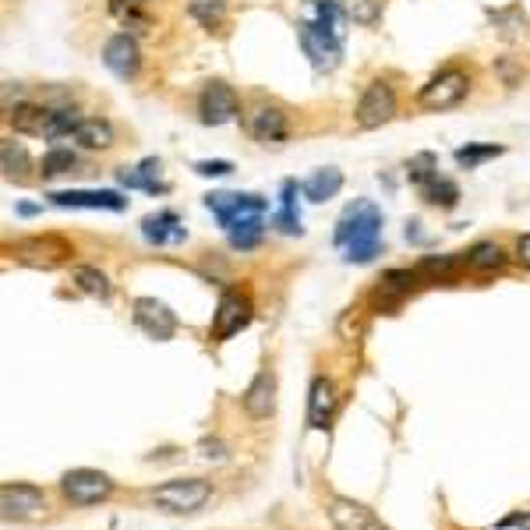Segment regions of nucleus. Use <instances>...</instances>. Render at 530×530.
Segmentation results:
<instances>
[{"mask_svg":"<svg viewBox=\"0 0 530 530\" xmlns=\"http://www.w3.org/2000/svg\"><path fill=\"white\" fill-rule=\"evenodd\" d=\"M340 188H343V173H340L336 166L315 170V173L304 181V195H308L311 202H329V198L340 195Z\"/></svg>","mask_w":530,"mask_h":530,"instance_id":"22","label":"nucleus"},{"mask_svg":"<svg viewBox=\"0 0 530 530\" xmlns=\"http://www.w3.org/2000/svg\"><path fill=\"white\" fill-rule=\"evenodd\" d=\"M7 121L18 134H50L53 124V110L39 107V103H21L14 110H7Z\"/></svg>","mask_w":530,"mask_h":530,"instance_id":"18","label":"nucleus"},{"mask_svg":"<svg viewBox=\"0 0 530 530\" xmlns=\"http://www.w3.org/2000/svg\"><path fill=\"white\" fill-rule=\"evenodd\" d=\"M329 520H333L336 530H386L382 520L368 506H361L354 499H333L329 502Z\"/></svg>","mask_w":530,"mask_h":530,"instance_id":"15","label":"nucleus"},{"mask_svg":"<svg viewBox=\"0 0 530 530\" xmlns=\"http://www.w3.org/2000/svg\"><path fill=\"white\" fill-rule=\"evenodd\" d=\"M336 410V389L329 379H315L311 382V393H308V424L311 428H325L329 417Z\"/></svg>","mask_w":530,"mask_h":530,"instance_id":"20","label":"nucleus"},{"mask_svg":"<svg viewBox=\"0 0 530 530\" xmlns=\"http://www.w3.org/2000/svg\"><path fill=\"white\" fill-rule=\"evenodd\" d=\"M50 202L60 209H110V213H121L128 205L117 191H53Z\"/></svg>","mask_w":530,"mask_h":530,"instance_id":"16","label":"nucleus"},{"mask_svg":"<svg viewBox=\"0 0 530 530\" xmlns=\"http://www.w3.org/2000/svg\"><path fill=\"white\" fill-rule=\"evenodd\" d=\"M0 510H4V520H36L46 513V495L36 485H4Z\"/></svg>","mask_w":530,"mask_h":530,"instance_id":"7","label":"nucleus"},{"mask_svg":"<svg viewBox=\"0 0 530 530\" xmlns=\"http://www.w3.org/2000/svg\"><path fill=\"white\" fill-rule=\"evenodd\" d=\"M379 241H382V216L375 205L361 202V205L343 213L340 230H336V245L347 248V262H372L379 255Z\"/></svg>","mask_w":530,"mask_h":530,"instance_id":"1","label":"nucleus"},{"mask_svg":"<svg viewBox=\"0 0 530 530\" xmlns=\"http://www.w3.org/2000/svg\"><path fill=\"white\" fill-rule=\"evenodd\" d=\"M297 36H301V46H304L308 60H311L318 71H333V68L340 64L343 46H340V39H336V36H329V32H322V28L308 25V21H301V25H297Z\"/></svg>","mask_w":530,"mask_h":530,"instance_id":"10","label":"nucleus"},{"mask_svg":"<svg viewBox=\"0 0 530 530\" xmlns=\"http://www.w3.org/2000/svg\"><path fill=\"white\" fill-rule=\"evenodd\" d=\"M75 152L71 149H50L46 156H43V177H60V173H68V170H75Z\"/></svg>","mask_w":530,"mask_h":530,"instance_id":"32","label":"nucleus"},{"mask_svg":"<svg viewBox=\"0 0 530 530\" xmlns=\"http://www.w3.org/2000/svg\"><path fill=\"white\" fill-rule=\"evenodd\" d=\"M0 163H4V177L7 181H28V170H32V159H28V152L18 145V141H4L0 145Z\"/></svg>","mask_w":530,"mask_h":530,"instance_id":"23","label":"nucleus"},{"mask_svg":"<svg viewBox=\"0 0 530 530\" xmlns=\"http://www.w3.org/2000/svg\"><path fill=\"white\" fill-rule=\"evenodd\" d=\"M421 195H424L431 205L453 209V205H456V198H460V188H456L453 181H446V177H435V181H428V184L421 188Z\"/></svg>","mask_w":530,"mask_h":530,"instance_id":"31","label":"nucleus"},{"mask_svg":"<svg viewBox=\"0 0 530 530\" xmlns=\"http://www.w3.org/2000/svg\"><path fill=\"white\" fill-rule=\"evenodd\" d=\"M141 234L149 245H177L188 237V230L181 227V220L173 213H156V216H145L141 220Z\"/></svg>","mask_w":530,"mask_h":530,"instance_id":"19","label":"nucleus"},{"mask_svg":"<svg viewBox=\"0 0 530 530\" xmlns=\"http://www.w3.org/2000/svg\"><path fill=\"white\" fill-rule=\"evenodd\" d=\"M502 262H506V252L495 241H481L467 252V265L478 272H495V269H502Z\"/></svg>","mask_w":530,"mask_h":530,"instance_id":"26","label":"nucleus"},{"mask_svg":"<svg viewBox=\"0 0 530 530\" xmlns=\"http://www.w3.org/2000/svg\"><path fill=\"white\" fill-rule=\"evenodd\" d=\"M82 124V117L75 110H53V124H50V134L46 138H60V134H75Z\"/></svg>","mask_w":530,"mask_h":530,"instance_id":"35","label":"nucleus"},{"mask_svg":"<svg viewBox=\"0 0 530 530\" xmlns=\"http://www.w3.org/2000/svg\"><path fill=\"white\" fill-rule=\"evenodd\" d=\"M467 92H470V78H467L463 71H456V68H446V71H438L428 85H421L417 103H421L424 110H453L456 103H463Z\"/></svg>","mask_w":530,"mask_h":530,"instance_id":"3","label":"nucleus"},{"mask_svg":"<svg viewBox=\"0 0 530 530\" xmlns=\"http://www.w3.org/2000/svg\"><path fill=\"white\" fill-rule=\"evenodd\" d=\"M417 272H424V276H449L453 272V259H424L417 265Z\"/></svg>","mask_w":530,"mask_h":530,"instance_id":"38","label":"nucleus"},{"mask_svg":"<svg viewBox=\"0 0 530 530\" xmlns=\"http://www.w3.org/2000/svg\"><path fill=\"white\" fill-rule=\"evenodd\" d=\"M60 492H64V499L75 502V506H92V502L110 499L114 481H110L107 474H100V470H68V474L60 478Z\"/></svg>","mask_w":530,"mask_h":530,"instance_id":"5","label":"nucleus"},{"mask_svg":"<svg viewBox=\"0 0 530 530\" xmlns=\"http://www.w3.org/2000/svg\"><path fill=\"white\" fill-rule=\"evenodd\" d=\"M68 255H71L68 241L53 237V234H46V237H25V241L14 245V259L25 265H36V269H53V265L64 262Z\"/></svg>","mask_w":530,"mask_h":530,"instance_id":"9","label":"nucleus"},{"mask_svg":"<svg viewBox=\"0 0 530 530\" xmlns=\"http://www.w3.org/2000/svg\"><path fill=\"white\" fill-rule=\"evenodd\" d=\"M71 279H75L78 290H85V293H92V297H110V279H107L100 269H92V265L71 269Z\"/></svg>","mask_w":530,"mask_h":530,"instance_id":"28","label":"nucleus"},{"mask_svg":"<svg viewBox=\"0 0 530 530\" xmlns=\"http://www.w3.org/2000/svg\"><path fill=\"white\" fill-rule=\"evenodd\" d=\"M262 216H248V220H237L234 227H227V234H230V245L234 248H255L259 241H262Z\"/></svg>","mask_w":530,"mask_h":530,"instance_id":"27","label":"nucleus"},{"mask_svg":"<svg viewBox=\"0 0 530 530\" xmlns=\"http://www.w3.org/2000/svg\"><path fill=\"white\" fill-rule=\"evenodd\" d=\"M103 64H107L117 78H134V75H138V64H141L138 43H134L128 32L110 36L107 46H103Z\"/></svg>","mask_w":530,"mask_h":530,"instance_id":"14","label":"nucleus"},{"mask_svg":"<svg viewBox=\"0 0 530 530\" xmlns=\"http://www.w3.org/2000/svg\"><path fill=\"white\" fill-rule=\"evenodd\" d=\"M245 128H248V134H252L255 141L276 145V141H283V138L290 134V121H286V114H283L276 103H259V107L248 110Z\"/></svg>","mask_w":530,"mask_h":530,"instance_id":"13","label":"nucleus"},{"mask_svg":"<svg viewBox=\"0 0 530 530\" xmlns=\"http://www.w3.org/2000/svg\"><path fill=\"white\" fill-rule=\"evenodd\" d=\"M406 177H410V184L424 188L428 181L438 177V159H435L431 152H417V156H410V163H406Z\"/></svg>","mask_w":530,"mask_h":530,"instance_id":"30","label":"nucleus"},{"mask_svg":"<svg viewBox=\"0 0 530 530\" xmlns=\"http://www.w3.org/2000/svg\"><path fill=\"white\" fill-rule=\"evenodd\" d=\"M333 4L343 11L347 21H357V25H372L382 7V0H333Z\"/></svg>","mask_w":530,"mask_h":530,"instance_id":"29","label":"nucleus"},{"mask_svg":"<svg viewBox=\"0 0 530 530\" xmlns=\"http://www.w3.org/2000/svg\"><path fill=\"white\" fill-rule=\"evenodd\" d=\"M517 259H520L524 269H530V234H524V237L517 241Z\"/></svg>","mask_w":530,"mask_h":530,"instance_id":"39","label":"nucleus"},{"mask_svg":"<svg viewBox=\"0 0 530 530\" xmlns=\"http://www.w3.org/2000/svg\"><path fill=\"white\" fill-rule=\"evenodd\" d=\"M202 453L205 456H223V446L220 442H202Z\"/></svg>","mask_w":530,"mask_h":530,"instance_id":"40","label":"nucleus"},{"mask_svg":"<svg viewBox=\"0 0 530 530\" xmlns=\"http://www.w3.org/2000/svg\"><path fill=\"white\" fill-rule=\"evenodd\" d=\"M252 322V301L245 293H234L227 290L216 304V315H213V336L216 340H230L234 333H241L245 325Z\"/></svg>","mask_w":530,"mask_h":530,"instance_id":"8","label":"nucleus"},{"mask_svg":"<svg viewBox=\"0 0 530 530\" xmlns=\"http://www.w3.org/2000/svg\"><path fill=\"white\" fill-rule=\"evenodd\" d=\"M397 117V92H393V85L389 82H372L368 89H365V96H361V103H357V114H354V121H357V128H365V132H375V128H382V124H389Z\"/></svg>","mask_w":530,"mask_h":530,"instance_id":"4","label":"nucleus"},{"mask_svg":"<svg viewBox=\"0 0 530 530\" xmlns=\"http://www.w3.org/2000/svg\"><path fill=\"white\" fill-rule=\"evenodd\" d=\"M188 7H191V14H195L205 28H216V25L223 21V7H227V0H191Z\"/></svg>","mask_w":530,"mask_h":530,"instance_id":"33","label":"nucleus"},{"mask_svg":"<svg viewBox=\"0 0 530 530\" xmlns=\"http://www.w3.org/2000/svg\"><path fill=\"white\" fill-rule=\"evenodd\" d=\"M340 18H343V11L333 0H304V21L322 28V32H329V36H336V39H343Z\"/></svg>","mask_w":530,"mask_h":530,"instance_id":"21","label":"nucleus"},{"mask_svg":"<svg viewBox=\"0 0 530 530\" xmlns=\"http://www.w3.org/2000/svg\"><path fill=\"white\" fill-rule=\"evenodd\" d=\"M495 156H502V145H463V149H456V163L460 166H478L481 159H495Z\"/></svg>","mask_w":530,"mask_h":530,"instance_id":"34","label":"nucleus"},{"mask_svg":"<svg viewBox=\"0 0 530 530\" xmlns=\"http://www.w3.org/2000/svg\"><path fill=\"white\" fill-rule=\"evenodd\" d=\"M410 286H414V272L410 269H393V272H386V279H382V286L375 290L372 301L389 308V304H397L403 293H410Z\"/></svg>","mask_w":530,"mask_h":530,"instance_id":"24","label":"nucleus"},{"mask_svg":"<svg viewBox=\"0 0 530 530\" xmlns=\"http://www.w3.org/2000/svg\"><path fill=\"white\" fill-rule=\"evenodd\" d=\"M82 149H110L114 145V128H110V121H100V117H92V121H82L78 124V132L71 134Z\"/></svg>","mask_w":530,"mask_h":530,"instance_id":"25","label":"nucleus"},{"mask_svg":"<svg viewBox=\"0 0 530 530\" xmlns=\"http://www.w3.org/2000/svg\"><path fill=\"white\" fill-rule=\"evenodd\" d=\"M134 325L152 340H170L177 333V315L156 297H138L134 301Z\"/></svg>","mask_w":530,"mask_h":530,"instance_id":"11","label":"nucleus"},{"mask_svg":"<svg viewBox=\"0 0 530 530\" xmlns=\"http://www.w3.org/2000/svg\"><path fill=\"white\" fill-rule=\"evenodd\" d=\"M205 205L216 213V220H220L223 227H234L237 220L262 216L265 213V198H259V195H230V191L205 195Z\"/></svg>","mask_w":530,"mask_h":530,"instance_id":"12","label":"nucleus"},{"mask_svg":"<svg viewBox=\"0 0 530 530\" xmlns=\"http://www.w3.org/2000/svg\"><path fill=\"white\" fill-rule=\"evenodd\" d=\"M234 166L227 163V159H202V163H195V173H202V177H227Z\"/></svg>","mask_w":530,"mask_h":530,"instance_id":"37","label":"nucleus"},{"mask_svg":"<svg viewBox=\"0 0 530 530\" xmlns=\"http://www.w3.org/2000/svg\"><path fill=\"white\" fill-rule=\"evenodd\" d=\"M245 410H248V417H255V421H262L269 417L272 410H276V375L262 368L259 375H255V382L245 389Z\"/></svg>","mask_w":530,"mask_h":530,"instance_id":"17","label":"nucleus"},{"mask_svg":"<svg viewBox=\"0 0 530 530\" xmlns=\"http://www.w3.org/2000/svg\"><path fill=\"white\" fill-rule=\"evenodd\" d=\"M237 110H241L237 92H234L227 82H209V85L202 89V96H198V114H202V121L213 124V128L230 124V121L237 117Z\"/></svg>","mask_w":530,"mask_h":530,"instance_id":"6","label":"nucleus"},{"mask_svg":"<svg viewBox=\"0 0 530 530\" xmlns=\"http://www.w3.org/2000/svg\"><path fill=\"white\" fill-rule=\"evenodd\" d=\"M272 227L279 230V234H301V216L290 209V205H283L279 213H276V220H272Z\"/></svg>","mask_w":530,"mask_h":530,"instance_id":"36","label":"nucleus"},{"mask_svg":"<svg viewBox=\"0 0 530 530\" xmlns=\"http://www.w3.org/2000/svg\"><path fill=\"white\" fill-rule=\"evenodd\" d=\"M213 499V485L202 478H188V481H166L163 488L152 492V502L166 513H195Z\"/></svg>","mask_w":530,"mask_h":530,"instance_id":"2","label":"nucleus"},{"mask_svg":"<svg viewBox=\"0 0 530 530\" xmlns=\"http://www.w3.org/2000/svg\"><path fill=\"white\" fill-rule=\"evenodd\" d=\"M138 4H145V0H138Z\"/></svg>","mask_w":530,"mask_h":530,"instance_id":"41","label":"nucleus"}]
</instances>
